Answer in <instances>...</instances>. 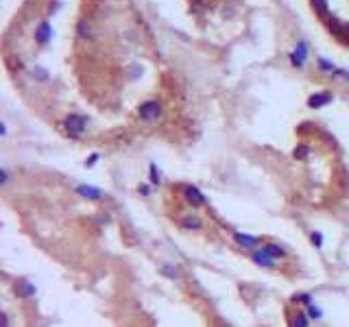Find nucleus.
Instances as JSON below:
<instances>
[{"instance_id": "1", "label": "nucleus", "mask_w": 349, "mask_h": 327, "mask_svg": "<svg viewBox=\"0 0 349 327\" xmlns=\"http://www.w3.org/2000/svg\"><path fill=\"white\" fill-rule=\"evenodd\" d=\"M179 188V192H181V196H184V201L188 203V207L190 209H205L207 207V196H205V192H203L201 188H197L194 184H181V185H177Z\"/></svg>"}, {"instance_id": "2", "label": "nucleus", "mask_w": 349, "mask_h": 327, "mask_svg": "<svg viewBox=\"0 0 349 327\" xmlns=\"http://www.w3.org/2000/svg\"><path fill=\"white\" fill-rule=\"evenodd\" d=\"M177 227L185 233H201L203 229H205V218L197 212H190V214H185V216H181L179 221H177Z\"/></svg>"}, {"instance_id": "3", "label": "nucleus", "mask_w": 349, "mask_h": 327, "mask_svg": "<svg viewBox=\"0 0 349 327\" xmlns=\"http://www.w3.org/2000/svg\"><path fill=\"white\" fill-rule=\"evenodd\" d=\"M231 242L245 251H253L264 245V238L255 236V233H246V231H231Z\"/></svg>"}, {"instance_id": "4", "label": "nucleus", "mask_w": 349, "mask_h": 327, "mask_svg": "<svg viewBox=\"0 0 349 327\" xmlns=\"http://www.w3.org/2000/svg\"><path fill=\"white\" fill-rule=\"evenodd\" d=\"M138 116L140 120H144V123H157V120L162 118V105L160 101H144L142 105L138 107Z\"/></svg>"}, {"instance_id": "5", "label": "nucleus", "mask_w": 349, "mask_h": 327, "mask_svg": "<svg viewBox=\"0 0 349 327\" xmlns=\"http://www.w3.org/2000/svg\"><path fill=\"white\" fill-rule=\"evenodd\" d=\"M246 255H249L251 264H255L258 268H262V270H277L279 268V262L268 258V255L262 251V246H258V249H253V251H246Z\"/></svg>"}, {"instance_id": "6", "label": "nucleus", "mask_w": 349, "mask_h": 327, "mask_svg": "<svg viewBox=\"0 0 349 327\" xmlns=\"http://www.w3.org/2000/svg\"><path fill=\"white\" fill-rule=\"evenodd\" d=\"M286 325L288 327H310L312 321L308 319L304 307H288L286 310Z\"/></svg>"}, {"instance_id": "7", "label": "nucleus", "mask_w": 349, "mask_h": 327, "mask_svg": "<svg viewBox=\"0 0 349 327\" xmlns=\"http://www.w3.org/2000/svg\"><path fill=\"white\" fill-rule=\"evenodd\" d=\"M85 124H87V118L85 116H79V114H70L66 116V120H63V127L72 138H79V135L85 131Z\"/></svg>"}, {"instance_id": "8", "label": "nucleus", "mask_w": 349, "mask_h": 327, "mask_svg": "<svg viewBox=\"0 0 349 327\" xmlns=\"http://www.w3.org/2000/svg\"><path fill=\"white\" fill-rule=\"evenodd\" d=\"M262 251L268 255V258H273L275 262H284V260H288V251L284 249L282 245H277V242H273V240H267L262 245Z\"/></svg>"}, {"instance_id": "9", "label": "nucleus", "mask_w": 349, "mask_h": 327, "mask_svg": "<svg viewBox=\"0 0 349 327\" xmlns=\"http://www.w3.org/2000/svg\"><path fill=\"white\" fill-rule=\"evenodd\" d=\"M77 194L79 196H83L85 201H103L105 199V192L101 188H96V185H85V184H81V185H77Z\"/></svg>"}, {"instance_id": "10", "label": "nucleus", "mask_w": 349, "mask_h": 327, "mask_svg": "<svg viewBox=\"0 0 349 327\" xmlns=\"http://www.w3.org/2000/svg\"><path fill=\"white\" fill-rule=\"evenodd\" d=\"M160 275L166 279H170V282H177V279L184 275V268H181L179 264H175V262H162L160 264Z\"/></svg>"}, {"instance_id": "11", "label": "nucleus", "mask_w": 349, "mask_h": 327, "mask_svg": "<svg viewBox=\"0 0 349 327\" xmlns=\"http://www.w3.org/2000/svg\"><path fill=\"white\" fill-rule=\"evenodd\" d=\"M306 59H308V44L306 41H299L295 46V53H290V61L295 68H304Z\"/></svg>"}, {"instance_id": "12", "label": "nucleus", "mask_w": 349, "mask_h": 327, "mask_svg": "<svg viewBox=\"0 0 349 327\" xmlns=\"http://www.w3.org/2000/svg\"><path fill=\"white\" fill-rule=\"evenodd\" d=\"M332 94L329 92H316V94H312L308 98V107L310 109H319V107H325V105H329L332 102Z\"/></svg>"}, {"instance_id": "13", "label": "nucleus", "mask_w": 349, "mask_h": 327, "mask_svg": "<svg viewBox=\"0 0 349 327\" xmlns=\"http://www.w3.org/2000/svg\"><path fill=\"white\" fill-rule=\"evenodd\" d=\"M290 303L292 306H297V307H308L310 303H314L312 301V292H297L295 297L290 299Z\"/></svg>"}, {"instance_id": "14", "label": "nucleus", "mask_w": 349, "mask_h": 327, "mask_svg": "<svg viewBox=\"0 0 349 327\" xmlns=\"http://www.w3.org/2000/svg\"><path fill=\"white\" fill-rule=\"evenodd\" d=\"M16 294H20V297H31V294H35V286L29 284L26 279H20V282L16 284Z\"/></svg>"}, {"instance_id": "15", "label": "nucleus", "mask_w": 349, "mask_h": 327, "mask_svg": "<svg viewBox=\"0 0 349 327\" xmlns=\"http://www.w3.org/2000/svg\"><path fill=\"white\" fill-rule=\"evenodd\" d=\"M308 240H310V245H312L314 249H319V251L325 246V236H323L321 231H316V229H314V231H310V233H308Z\"/></svg>"}, {"instance_id": "16", "label": "nucleus", "mask_w": 349, "mask_h": 327, "mask_svg": "<svg viewBox=\"0 0 349 327\" xmlns=\"http://www.w3.org/2000/svg\"><path fill=\"white\" fill-rule=\"evenodd\" d=\"M35 37H37L40 44H46V41H48V37H50V24L48 22H41L40 29H37V33H35Z\"/></svg>"}, {"instance_id": "17", "label": "nucleus", "mask_w": 349, "mask_h": 327, "mask_svg": "<svg viewBox=\"0 0 349 327\" xmlns=\"http://www.w3.org/2000/svg\"><path fill=\"white\" fill-rule=\"evenodd\" d=\"M306 314H308L310 321H321L323 319V310H321V306H316V303H310L308 307H304Z\"/></svg>"}, {"instance_id": "18", "label": "nucleus", "mask_w": 349, "mask_h": 327, "mask_svg": "<svg viewBox=\"0 0 349 327\" xmlns=\"http://www.w3.org/2000/svg\"><path fill=\"white\" fill-rule=\"evenodd\" d=\"M308 155H310V146H308V144H299V146L295 148V153H292V157H295V160H306Z\"/></svg>"}, {"instance_id": "19", "label": "nucleus", "mask_w": 349, "mask_h": 327, "mask_svg": "<svg viewBox=\"0 0 349 327\" xmlns=\"http://www.w3.org/2000/svg\"><path fill=\"white\" fill-rule=\"evenodd\" d=\"M148 177H151V184H153V185H160V184H162L160 170H157V166H155V164H151V170H148Z\"/></svg>"}, {"instance_id": "20", "label": "nucleus", "mask_w": 349, "mask_h": 327, "mask_svg": "<svg viewBox=\"0 0 349 327\" xmlns=\"http://www.w3.org/2000/svg\"><path fill=\"white\" fill-rule=\"evenodd\" d=\"M319 68L323 70V72H328V74H334V72H336V65L329 63L328 59H319Z\"/></svg>"}, {"instance_id": "21", "label": "nucleus", "mask_w": 349, "mask_h": 327, "mask_svg": "<svg viewBox=\"0 0 349 327\" xmlns=\"http://www.w3.org/2000/svg\"><path fill=\"white\" fill-rule=\"evenodd\" d=\"M312 2L316 4V9L321 11V16H323V18H328V16H329V11H328V2H325V0H312Z\"/></svg>"}, {"instance_id": "22", "label": "nucleus", "mask_w": 349, "mask_h": 327, "mask_svg": "<svg viewBox=\"0 0 349 327\" xmlns=\"http://www.w3.org/2000/svg\"><path fill=\"white\" fill-rule=\"evenodd\" d=\"M138 192L142 194V196H148V194L153 192V188H151L148 184H140V185H138Z\"/></svg>"}, {"instance_id": "23", "label": "nucleus", "mask_w": 349, "mask_h": 327, "mask_svg": "<svg viewBox=\"0 0 349 327\" xmlns=\"http://www.w3.org/2000/svg\"><path fill=\"white\" fill-rule=\"evenodd\" d=\"M338 40H343L345 44H349V24H343V31H341V35H338Z\"/></svg>"}, {"instance_id": "24", "label": "nucleus", "mask_w": 349, "mask_h": 327, "mask_svg": "<svg viewBox=\"0 0 349 327\" xmlns=\"http://www.w3.org/2000/svg\"><path fill=\"white\" fill-rule=\"evenodd\" d=\"M96 162H99V155H92V157H90V160H87L85 164H87V166H92V164H96Z\"/></svg>"}, {"instance_id": "25", "label": "nucleus", "mask_w": 349, "mask_h": 327, "mask_svg": "<svg viewBox=\"0 0 349 327\" xmlns=\"http://www.w3.org/2000/svg\"><path fill=\"white\" fill-rule=\"evenodd\" d=\"M4 181H7V172L0 170V184H4Z\"/></svg>"}, {"instance_id": "26", "label": "nucleus", "mask_w": 349, "mask_h": 327, "mask_svg": "<svg viewBox=\"0 0 349 327\" xmlns=\"http://www.w3.org/2000/svg\"><path fill=\"white\" fill-rule=\"evenodd\" d=\"M0 327H9V325H7V321H4V319H0Z\"/></svg>"}, {"instance_id": "27", "label": "nucleus", "mask_w": 349, "mask_h": 327, "mask_svg": "<svg viewBox=\"0 0 349 327\" xmlns=\"http://www.w3.org/2000/svg\"><path fill=\"white\" fill-rule=\"evenodd\" d=\"M4 133V124H0V135H2Z\"/></svg>"}]
</instances>
